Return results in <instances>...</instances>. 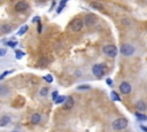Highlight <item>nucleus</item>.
<instances>
[{
	"label": "nucleus",
	"mask_w": 147,
	"mask_h": 132,
	"mask_svg": "<svg viewBox=\"0 0 147 132\" xmlns=\"http://www.w3.org/2000/svg\"><path fill=\"white\" fill-rule=\"evenodd\" d=\"M129 125V121L125 117H120V118H116L111 123V129L114 131H122L124 129H127Z\"/></svg>",
	"instance_id": "f257e3e1"
},
{
	"label": "nucleus",
	"mask_w": 147,
	"mask_h": 132,
	"mask_svg": "<svg viewBox=\"0 0 147 132\" xmlns=\"http://www.w3.org/2000/svg\"><path fill=\"white\" fill-rule=\"evenodd\" d=\"M84 25H85L84 20L77 17V18H74V20L71 21V23H70V25H69V28H70V30H71L73 32H79V31L83 30Z\"/></svg>",
	"instance_id": "f03ea898"
},
{
	"label": "nucleus",
	"mask_w": 147,
	"mask_h": 132,
	"mask_svg": "<svg viewBox=\"0 0 147 132\" xmlns=\"http://www.w3.org/2000/svg\"><path fill=\"white\" fill-rule=\"evenodd\" d=\"M120 52H121L122 55L129 58V56H132L134 53H136V48L133 47V45L125 43V44H122V46L120 48Z\"/></svg>",
	"instance_id": "7ed1b4c3"
},
{
	"label": "nucleus",
	"mask_w": 147,
	"mask_h": 132,
	"mask_svg": "<svg viewBox=\"0 0 147 132\" xmlns=\"http://www.w3.org/2000/svg\"><path fill=\"white\" fill-rule=\"evenodd\" d=\"M102 53L108 56V58H116L117 53H119V49L115 45H105L102 47Z\"/></svg>",
	"instance_id": "20e7f679"
},
{
	"label": "nucleus",
	"mask_w": 147,
	"mask_h": 132,
	"mask_svg": "<svg viewBox=\"0 0 147 132\" xmlns=\"http://www.w3.org/2000/svg\"><path fill=\"white\" fill-rule=\"evenodd\" d=\"M92 74L98 77V78H101L105 74H106V67L105 64L102 63H96L93 67H92Z\"/></svg>",
	"instance_id": "39448f33"
},
{
	"label": "nucleus",
	"mask_w": 147,
	"mask_h": 132,
	"mask_svg": "<svg viewBox=\"0 0 147 132\" xmlns=\"http://www.w3.org/2000/svg\"><path fill=\"white\" fill-rule=\"evenodd\" d=\"M119 89H120V92L122 94H124V95H128V94H130L132 92V86H131V84L129 82H122L120 84Z\"/></svg>",
	"instance_id": "423d86ee"
},
{
	"label": "nucleus",
	"mask_w": 147,
	"mask_h": 132,
	"mask_svg": "<svg viewBox=\"0 0 147 132\" xmlns=\"http://www.w3.org/2000/svg\"><path fill=\"white\" fill-rule=\"evenodd\" d=\"M29 7H30V6H29V4L26 1H18L15 5V11L18 12V13H23V12L28 11Z\"/></svg>",
	"instance_id": "0eeeda50"
},
{
	"label": "nucleus",
	"mask_w": 147,
	"mask_h": 132,
	"mask_svg": "<svg viewBox=\"0 0 147 132\" xmlns=\"http://www.w3.org/2000/svg\"><path fill=\"white\" fill-rule=\"evenodd\" d=\"M136 109L138 113H145L147 110V103L144 101V100H138L136 102Z\"/></svg>",
	"instance_id": "6e6552de"
},
{
	"label": "nucleus",
	"mask_w": 147,
	"mask_h": 132,
	"mask_svg": "<svg viewBox=\"0 0 147 132\" xmlns=\"http://www.w3.org/2000/svg\"><path fill=\"white\" fill-rule=\"evenodd\" d=\"M96 22H97V17H96V15H93V14H87V15L85 16V18H84V23H85V25H87V26L93 25Z\"/></svg>",
	"instance_id": "1a4fd4ad"
},
{
	"label": "nucleus",
	"mask_w": 147,
	"mask_h": 132,
	"mask_svg": "<svg viewBox=\"0 0 147 132\" xmlns=\"http://www.w3.org/2000/svg\"><path fill=\"white\" fill-rule=\"evenodd\" d=\"M74 104H75V100H74V98H73L71 95H68V97H67L66 102L63 103L65 109H66V110H70V109H73V108H74Z\"/></svg>",
	"instance_id": "9d476101"
},
{
	"label": "nucleus",
	"mask_w": 147,
	"mask_h": 132,
	"mask_svg": "<svg viewBox=\"0 0 147 132\" xmlns=\"http://www.w3.org/2000/svg\"><path fill=\"white\" fill-rule=\"evenodd\" d=\"M13 30V26L11 24H3V25H0V32L4 33V35H7L9 32H12Z\"/></svg>",
	"instance_id": "9b49d317"
},
{
	"label": "nucleus",
	"mask_w": 147,
	"mask_h": 132,
	"mask_svg": "<svg viewBox=\"0 0 147 132\" xmlns=\"http://www.w3.org/2000/svg\"><path fill=\"white\" fill-rule=\"evenodd\" d=\"M30 122H31L34 125L39 124V123L42 122V115H40L39 113H35V114H32V116H31V118H30Z\"/></svg>",
	"instance_id": "f8f14e48"
},
{
	"label": "nucleus",
	"mask_w": 147,
	"mask_h": 132,
	"mask_svg": "<svg viewBox=\"0 0 147 132\" xmlns=\"http://www.w3.org/2000/svg\"><path fill=\"white\" fill-rule=\"evenodd\" d=\"M11 121H12V117L11 116H8V115H4V116H1L0 117V126H6V125H8L9 123H11Z\"/></svg>",
	"instance_id": "ddd939ff"
},
{
	"label": "nucleus",
	"mask_w": 147,
	"mask_h": 132,
	"mask_svg": "<svg viewBox=\"0 0 147 132\" xmlns=\"http://www.w3.org/2000/svg\"><path fill=\"white\" fill-rule=\"evenodd\" d=\"M8 94H9V89L6 85L1 84L0 85V97H6Z\"/></svg>",
	"instance_id": "4468645a"
},
{
	"label": "nucleus",
	"mask_w": 147,
	"mask_h": 132,
	"mask_svg": "<svg viewBox=\"0 0 147 132\" xmlns=\"http://www.w3.org/2000/svg\"><path fill=\"white\" fill-rule=\"evenodd\" d=\"M90 6H91L93 9H97V11H102V9H103V5L100 4V3H97V1L90 3Z\"/></svg>",
	"instance_id": "2eb2a0df"
},
{
	"label": "nucleus",
	"mask_w": 147,
	"mask_h": 132,
	"mask_svg": "<svg viewBox=\"0 0 147 132\" xmlns=\"http://www.w3.org/2000/svg\"><path fill=\"white\" fill-rule=\"evenodd\" d=\"M134 116L137 117V120H138V121H141V122L147 121V115H145V114H142V113H138V112H136V113H134Z\"/></svg>",
	"instance_id": "dca6fc26"
},
{
	"label": "nucleus",
	"mask_w": 147,
	"mask_h": 132,
	"mask_svg": "<svg viewBox=\"0 0 147 132\" xmlns=\"http://www.w3.org/2000/svg\"><path fill=\"white\" fill-rule=\"evenodd\" d=\"M66 100H67V97H65V95H60V97H59V98L54 101V103H56V104L65 103V102H66Z\"/></svg>",
	"instance_id": "f3484780"
},
{
	"label": "nucleus",
	"mask_w": 147,
	"mask_h": 132,
	"mask_svg": "<svg viewBox=\"0 0 147 132\" xmlns=\"http://www.w3.org/2000/svg\"><path fill=\"white\" fill-rule=\"evenodd\" d=\"M110 97H111V99H113L114 101H121L120 95L117 94V92H115V91H111V92H110Z\"/></svg>",
	"instance_id": "a211bd4d"
},
{
	"label": "nucleus",
	"mask_w": 147,
	"mask_h": 132,
	"mask_svg": "<svg viewBox=\"0 0 147 132\" xmlns=\"http://www.w3.org/2000/svg\"><path fill=\"white\" fill-rule=\"evenodd\" d=\"M28 29H29V26H28V25H23L22 28L17 31V36H22V35H24V33L28 31Z\"/></svg>",
	"instance_id": "6ab92c4d"
},
{
	"label": "nucleus",
	"mask_w": 147,
	"mask_h": 132,
	"mask_svg": "<svg viewBox=\"0 0 147 132\" xmlns=\"http://www.w3.org/2000/svg\"><path fill=\"white\" fill-rule=\"evenodd\" d=\"M66 5H67V1H66V0H65V1H61V3H60V6L57 7V11H56V13H57V14H60V13L63 11V8L66 7Z\"/></svg>",
	"instance_id": "aec40b11"
},
{
	"label": "nucleus",
	"mask_w": 147,
	"mask_h": 132,
	"mask_svg": "<svg viewBox=\"0 0 147 132\" xmlns=\"http://www.w3.org/2000/svg\"><path fill=\"white\" fill-rule=\"evenodd\" d=\"M23 55H24V52H22V51H20V49H16V51H15V58H16L17 60H21V59L23 58Z\"/></svg>",
	"instance_id": "412c9836"
},
{
	"label": "nucleus",
	"mask_w": 147,
	"mask_h": 132,
	"mask_svg": "<svg viewBox=\"0 0 147 132\" xmlns=\"http://www.w3.org/2000/svg\"><path fill=\"white\" fill-rule=\"evenodd\" d=\"M48 94V89L47 87H42L39 91V95L40 97H46Z\"/></svg>",
	"instance_id": "4be33fe9"
},
{
	"label": "nucleus",
	"mask_w": 147,
	"mask_h": 132,
	"mask_svg": "<svg viewBox=\"0 0 147 132\" xmlns=\"http://www.w3.org/2000/svg\"><path fill=\"white\" fill-rule=\"evenodd\" d=\"M90 89H91L90 85H78L77 86V90H79V91H87V90H90Z\"/></svg>",
	"instance_id": "5701e85b"
},
{
	"label": "nucleus",
	"mask_w": 147,
	"mask_h": 132,
	"mask_svg": "<svg viewBox=\"0 0 147 132\" xmlns=\"http://www.w3.org/2000/svg\"><path fill=\"white\" fill-rule=\"evenodd\" d=\"M13 71H14V70H6V71H4L1 75H0V81H3V79H4L6 76H8L9 74H12Z\"/></svg>",
	"instance_id": "b1692460"
},
{
	"label": "nucleus",
	"mask_w": 147,
	"mask_h": 132,
	"mask_svg": "<svg viewBox=\"0 0 147 132\" xmlns=\"http://www.w3.org/2000/svg\"><path fill=\"white\" fill-rule=\"evenodd\" d=\"M44 79H45V81H46L47 83H49V84H51V83H53V76H52V75H49V74H48V75H46V76L44 77Z\"/></svg>",
	"instance_id": "393cba45"
},
{
	"label": "nucleus",
	"mask_w": 147,
	"mask_h": 132,
	"mask_svg": "<svg viewBox=\"0 0 147 132\" xmlns=\"http://www.w3.org/2000/svg\"><path fill=\"white\" fill-rule=\"evenodd\" d=\"M7 44V46H9V47H15V46H17V41H13V40H9V41H7L6 43Z\"/></svg>",
	"instance_id": "a878e982"
},
{
	"label": "nucleus",
	"mask_w": 147,
	"mask_h": 132,
	"mask_svg": "<svg viewBox=\"0 0 147 132\" xmlns=\"http://www.w3.org/2000/svg\"><path fill=\"white\" fill-rule=\"evenodd\" d=\"M6 54H7V49H6V48H4V47H1V48H0V58L5 56Z\"/></svg>",
	"instance_id": "bb28decb"
},
{
	"label": "nucleus",
	"mask_w": 147,
	"mask_h": 132,
	"mask_svg": "<svg viewBox=\"0 0 147 132\" xmlns=\"http://www.w3.org/2000/svg\"><path fill=\"white\" fill-rule=\"evenodd\" d=\"M59 97H60V95H59V91H54V92L52 93V99H53V101H55Z\"/></svg>",
	"instance_id": "cd10ccee"
},
{
	"label": "nucleus",
	"mask_w": 147,
	"mask_h": 132,
	"mask_svg": "<svg viewBox=\"0 0 147 132\" xmlns=\"http://www.w3.org/2000/svg\"><path fill=\"white\" fill-rule=\"evenodd\" d=\"M121 22H122V24H124V25H130V24H131L130 20H128V18H123Z\"/></svg>",
	"instance_id": "c85d7f7f"
},
{
	"label": "nucleus",
	"mask_w": 147,
	"mask_h": 132,
	"mask_svg": "<svg viewBox=\"0 0 147 132\" xmlns=\"http://www.w3.org/2000/svg\"><path fill=\"white\" fill-rule=\"evenodd\" d=\"M106 83H107L108 86H113V79L111 78H107L106 79Z\"/></svg>",
	"instance_id": "c756f323"
},
{
	"label": "nucleus",
	"mask_w": 147,
	"mask_h": 132,
	"mask_svg": "<svg viewBox=\"0 0 147 132\" xmlns=\"http://www.w3.org/2000/svg\"><path fill=\"white\" fill-rule=\"evenodd\" d=\"M139 129H140L142 132H147V126H146V125H142V124H141V125L139 126Z\"/></svg>",
	"instance_id": "7c9ffc66"
},
{
	"label": "nucleus",
	"mask_w": 147,
	"mask_h": 132,
	"mask_svg": "<svg viewBox=\"0 0 147 132\" xmlns=\"http://www.w3.org/2000/svg\"><path fill=\"white\" fill-rule=\"evenodd\" d=\"M38 32L39 33L42 32V24H40V22H38Z\"/></svg>",
	"instance_id": "2f4dec72"
},
{
	"label": "nucleus",
	"mask_w": 147,
	"mask_h": 132,
	"mask_svg": "<svg viewBox=\"0 0 147 132\" xmlns=\"http://www.w3.org/2000/svg\"><path fill=\"white\" fill-rule=\"evenodd\" d=\"M54 6H55V1H53V3H52V5H51V8H49V11H53Z\"/></svg>",
	"instance_id": "473e14b6"
},
{
	"label": "nucleus",
	"mask_w": 147,
	"mask_h": 132,
	"mask_svg": "<svg viewBox=\"0 0 147 132\" xmlns=\"http://www.w3.org/2000/svg\"><path fill=\"white\" fill-rule=\"evenodd\" d=\"M12 132H20V131H12Z\"/></svg>",
	"instance_id": "72a5a7b5"
},
{
	"label": "nucleus",
	"mask_w": 147,
	"mask_h": 132,
	"mask_svg": "<svg viewBox=\"0 0 147 132\" xmlns=\"http://www.w3.org/2000/svg\"><path fill=\"white\" fill-rule=\"evenodd\" d=\"M127 132H129V131H127Z\"/></svg>",
	"instance_id": "f704fd0d"
}]
</instances>
